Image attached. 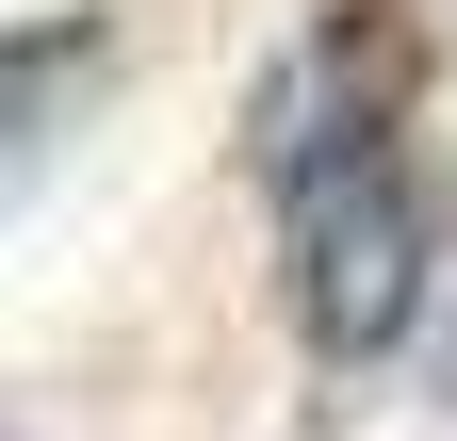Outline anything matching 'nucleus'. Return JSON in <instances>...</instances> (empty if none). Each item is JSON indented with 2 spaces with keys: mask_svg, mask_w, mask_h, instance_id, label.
<instances>
[{
  "mask_svg": "<svg viewBox=\"0 0 457 441\" xmlns=\"http://www.w3.org/2000/svg\"><path fill=\"white\" fill-rule=\"evenodd\" d=\"M114 66V33L98 17H33V33H0V163H33L49 147V115Z\"/></svg>",
  "mask_w": 457,
  "mask_h": 441,
  "instance_id": "2",
  "label": "nucleus"
},
{
  "mask_svg": "<svg viewBox=\"0 0 457 441\" xmlns=\"http://www.w3.org/2000/svg\"><path fill=\"white\" fill-rule=\"evenodd\" d=\"M262 180H278V279H295L311 360H392L441 295V196L409 147V49L376 0L262 82Z\"/></svg>",
  "mask_w": 457,
  "mask_h": 441,
  "instance_id": "1",
  "label": "nucleus"
}]
</instances>
